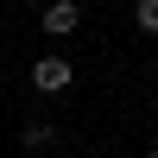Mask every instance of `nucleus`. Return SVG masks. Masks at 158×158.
<instances>
[{"label":"nucleus","instance_id":"nucleus-1","mask_svg":"<svg viewBox=\"0 0 158 158\" xmlns=\"http://www.w3.org/2000/svg\"><path fill=\"white\" fill-rule=\"evenodd\" d=\"M76 19H82V0H51V6H44V32L51 38H70Z\"/></svg>","mask_w":158,"mask_h":158},{"label":"nucleus","instance_id":"nucleus-2","mask_svg":"<svg viewBox=\"0 0 158 158\" xmlns=\"http://www.w3.org/2000/svg\"><path fill=\"white\" fill-rule=\"evenodd\" d=\"M32 89H44V95L70 89V63H63V57H38L32 63Z\"/></svg>","mask_w":158,"mask_h":158},{"label":"nucleus","instance_id":"nucleus-3","mask_svg":"<svg viewBox=\"0 0 158 158\" xmlns=\"http://www.w3.org/2000/svg\"><path fill=\"white\" fill-rule=\"evenodd\" d=\"M139 32H158V0H139Z\"/></svg>","mask_w":158,"mask_h":158},{"label":"nucleus","instance_id":"nucleus-4","mask_svg":"<svg viewBox=\"0 0 158 158\" xmlns=\"http://www.w3.org/2000/svg\"><path fill=\"white\" fill-rule=\"evenodd\" d=\"M146 158H158V152H146Z\"/></svg>","mask_w":158,"mask_h":158}]
</instances>
